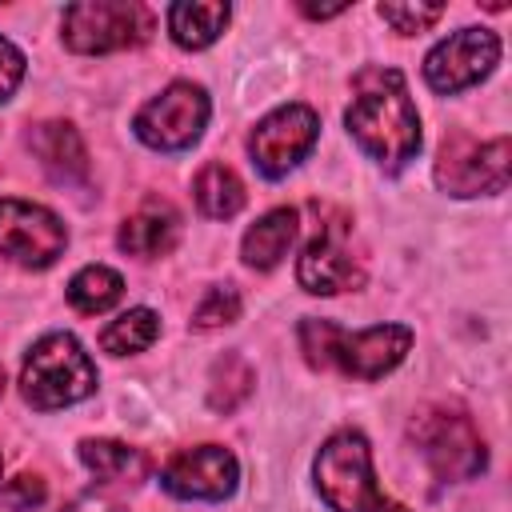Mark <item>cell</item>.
Here are the masks:
<instances>
[{
    "label": "cell",
    "mask_w": 512,
    "mask_h": 512,
    "mask_svg": "<svg viewBox=\"0 0 512 512\" xmlns=\"http://www.w3.org/2000/svg\"><path fill=\"white\" fill-rule=\"evenodd\" d=\"M356 96L344 112L356 144L384 168L400 172L420 152V116L396 68H360L352 80Z\"/></svg>",
    "instance_id": "6da1fadb"
},
{
    "label": "cell",
    "mask_w": 512,
    "mask_h": 512,
    "mask_svg": "<svg viewBox=\"0 0 512 512\" xmlns=\"http://www.w3.org/2000/svg\"><path fill=\"white\" fill-rule=\"evenodd\" d=\"M300 348H304V360L312 368H336V372L356 376V380H380L384 372H392L408 356L412 332L404 324H376L364 332H348L332 320L304 316L300 320Z\"/></svg>",
    "instance_id": "7a4b0ae2"
},
{
    "label": "cell",
    "mask_w": 512,
    "mask_h": 512,
    "mask_svg": "<svg viewBox=\"0 0 512 512\" xmlns=\"http://www.w3.org/2000/svg\"><path fill=\"white\" fill-rule=\"evenodd\" d=\"M316 488L332 512H408L384 488L372 472V452L360 432H336L316 452Z\"/></svg>",
    "instance_id": "3957f363"
},
{
    "label": "cell",
    "mask_w": 512,
    "mask_h": 512,
    "mask_svg": "<svg viewBox=\"0 0 512 512\" xmlns=\"http://www.w3.org/2000/svg\"><path fill=\"white\" fill-rule=\"evenodd\" d=\"M20 392L32 408L52 412V408H68L80 404L84 396L96 392V364L88 360V352L80 348L76 336L68 332H48L32 344V352L24 356L20 368Z\"/></svg>",
    "instance_id": "277c9868"
},
{
    "label": "cell",
    "mask_w": 512,
    "mask_h": 512,
    "mask_svg": "<svg viewBox=\"0 0 512 512\" xmlns=\"http://www.w3.org/2000/svg\"><path fill=\"white\" fill-rule=\"evenodd\" d=\"M412 444L420 448L424 464L436 472V480H472L484 472L488 452L472 424V416L456 404H424L408 424Z\"/></svg>",
    "instance_id": "5b68a950"
},
{
    "label": "cell",
    "mask_w": 512,
    "mask_h": 512,
    "mask_svg": "<svg viewBox=\"0 0 512 512\" xmlns=\"http://www.w3.org/2000/svg\"><path fill=\"white\" fill-rule=\"evenodd\" d=\"M64 44L84 56L136 48L152 36V12L136 0H84L64 8Z\"/></svg>",
    "instance_id": "8992f818"
},
{
    "label": "cell",
    "mask_w": 512,
    "mask_h": 512,
    "mask_svg": "<svg viewBox=\"0 0 512 512\" xmlns=\"http://www.w3.org/2000/svg\"><path fill=\"white\" fill-rule=\"evenodd\" d=\"M512 172V144L508 136L476 140L468 132H448L436 160V184L452 196H484L504 192Z\"/></svg>",
    "instance_id": "52a82bcc"
},
{
    "label": "cell",
    "mask_w": 512,
    "mask_h": 512,
    "mask_svg": "<svg viewBox=\"0 0 512 512\" xmlns=\"http://www.w3.org/2000/svg\"><path fill=\"white\" fill-rule=\"evenodd\" d=\"M208 112H212L208 92L192 80H176L136 112L132 128L156 152H184L200 140V132L208 124Z\"/></svg>",
    "instance_id": "ba28073f"
},
{
    "label": "cell",
    "mask_w": 512,
    "mask_h": 512,
    "mask_svg": "<svg viewBox=\"0 0 512 512\" xmlns=\"http://www.w3.org/2000/svg\"><path fill=\"white\" fill-rule=\"evenodd\" d=\"M316 136H320V116L308 104H284L252 128L248 152H252V164L276 180V176H288L312 152Z\"/></svg>",
    "instance_id": "9c48e42d"
},
{
    "label": "cell",
    "mask_w": 512,
    "mask_h": 512,
    "mask_svg": "<svg viewBox=\"0 0 512 512\" xmlns=\"http://www.w3.org/2000/svg\"><path fill=\"white\" fill-rule=\"evenodd\" d=\"M500 60V40L488 28H460L424 56V80L440 96H456L484 80Z\"/></svg>",
    "instance_id": "30bf717a"
},
{
    "label": "cell",
    "mask_w": 512,
    "mask_h": 512,
    "mask_svg": "<svg viewBox=\"0 0 512 512\" xmlns=\"http://www.w3.org/2000/svg\"><path fill=\"white\" fill-rule=\"evenodd\" d=\"M68 232L60 216H52L40 204L4 196L0 200V256L24 264V268H48L64 252Z\"/></svg>",
    "instance_id": "8fae6325"
},
{
    "label": "cell",
    "mask_w": 512,
    "mask_h": 512,
    "mask_svg": "<svg viewBox=\"0 0 512 512\" xmlns=\"http://www.w3.org/2000/svg\"><path fill=\"white\" fill-rule=\"evenodd\" d=\"M240 464L224 444H196L168 456L160 468V488L176 500H224L236 492Z\"/></svg>",
    "instance_id": "7c38bea8"
},
{
    "label": "cell",
    "mask_w": 512,
    "mask_h": 512,
    "mask_svg": "<svg viewBox=\"0 0 512 512\" xmlns=\"http://www.w3.org/2000/svg\"><path fill=\"white\" fill-rule=\"evenodd\" d=\"M296 280H300L304 292H316V296H336L344 288L364 284V268L344 248V228L340 224H320V232L304 244V256L296 264Z\"/></svg>",
    "instance_id": "4fadbf2b"
},
{
    "label": "cell",
    "mask_w": 512,
    "mask_h": 512,
    "mask_svg": "<svg viewBox=\"0 0 512 512\" xmlns=\"http://www.w3.org/2000/svg\"><path fill=\"white\" fill-rule=\"evenodd\" d=\"M28 148H32V156L40 160V168L56 184L72 188V184L88 180V152H84V140H80V132L72 124H64V120L36 124L28 132Z\"/></svg>",
    "instance_id": "5bb4252c"
},
{
    "label": "cell",
    "mask_w": 512,
    "mask_h": 512,
    "mask_svg": "<svg viewBox=\"0 0 512 512\" xmlns=\"http://www.w3.org/2000/svg\"><path fill=\"white\" fill-rule=\"evenodd\" d=\"M176 236H180V216L164 204V200H148L140 212H132L124 224H120V248L124 252H132V256H164V252H172V244H176Z\"/></svg>",
    "instance_id": "9a60e30c"
},
{
    "label": "cell",
    "mask_w": 512,
    "mask_h": 512,
    "mask_svg": "<svg viewBox=\"0 0 512 512\" xmlns=\"http://www.w3.org/2000/svg\"><path fill=\"white\" fill-rule=\"evenodd\" d=\"M296 228H300L296 208H272V212H264V216L244 232V244H240L244 264H248V268H260V272L276 268V264L288 256V248H292V240H296Z\"/></svg>",
    "instance_id": "2e32d148"
},
{
    "label": "cell",
    "mask_w": 512,
    "mask_h": 512,
    "mask_svg": "<svg viewBox=\"0 0 512 512\" xmlns=\"http://www.w3.org/2000/svg\"><path fill=\"white\" fill-rule=\"evenodd\" d=\"M228 4H200V0H180L168 8V32L180 48H208L224 24H228Z\"/></svg>",
    "instance_id": "e0dca14e"
},
{
    "label": "cell",
    "mask_w": 512,
    "mask_h": 512,
    "mask_svg": "<svg viewBox=\"0 0 512 512\" xmlns=\"http://www.w3.org/2000/svg\"><path fill=\"white\" fill-rule=\"evenodd\" d=\"M80 460L100 480L136 484V480L148 476V456L132 444H120V440H80Z\"/></svg>",
    "instance_id": "ac0fdd59"
},
{
    "label": "cell",
    "mask_w": 512,
    "mask_h": 512,
    "mask_svg": "<svg viewBox=\"0 0 512 512\" xmlns=\"http://www.w3.org/2000/svg\"><path fill=\"white\" fill-rule=\"evenodd\" d=\"M192 192H196L200 212L212 216V220H228V216H236L244 208V184L228 164H204L196 172Z\"/></svg>",
    "instance_id": "d6986e66"
},
{
    "label": "cell",
    "mask_w": 512,
    "mask_h": 512,
    "mask_svg": "<svg viewBox=\"0 0 512 512\" xmlns=\"http://www.w3.org/2000/svg\"><path fill=\"white\" fill-rule=\"evenodd\" d=\"M252 388H256L252 364L240 352H224L208 376V408L212 412H236L252 396Z\"/></svg>",
    "instance_id": "ffe728a7"
},
{
    "label": "cell",
    "mask_w": 512,
    "mask_h": 512,
    "mask_svg": "<svg viewBox=\"0 0 512 512\" xmlns=\"http://www.w3.org/2000/svg\"><path fill=\"white\" fill-rule=\"evenodd\" d=\"M120 296H124V280L108 264H88L68 280V304L84 316H96V312L112 308Z\"/></svg>",
    "instance_id": "44dd1931"
},
{
    "label": "cell",
    "mask_w": 512,
    "mask_h": 512,
    "mask_svg": "<svg viewBox=\"0 0 512 512\" xmlns=\"http://www.w3.org/2000/svg\"><path fill=\"white\" fill-rule=\"evenodd\" d=\"M160 336V320L152 308H128L124 316H116L104 332H100V348L112 356H128V352H144L152 340Z\"/></svg>",
    "instance_id": "7402d4cb"
},
{
    "label": "cell",
    "mask_w": 512,
    "mask_h": 512,
    "mask_svg": "<svg viewBox=\"0 0 512 512\" xmlns=\"http://www.w3.org/2000/svg\"><path fill=\"white\" fill-rule=\"evenodd\" d=\"M236 316H240V292L232 284H220V288H208V296L196 304L192 324L196 328H220V324H232Z\"/></svg>",
    "instance_id": "603a6c76"
},
{
    "label": "cell",
    "mask_w": 512,
    "mask_h": 512,
    "mask_svg": "<svg viewBox=\"0 0 512 512\" xmlns=\"http://www.w3.org/2000/svg\"><path fill=\"white\" fill-rule=\"evenodd\" d=\"M444 16V4H380V20H388L396 32L412 36L424 32L428 24H436Z\"/></svg>",
    "instance_id": "cb8c5ba5"
},
{
    "label": "cell",
    "mask_w": 512,
    "mask_h": 512,
    "mask_svg": "<svg viewBox=\"0 0 512 512\" xmlns=\"http://www.w3.org/2000/svg\"><path fill=\"white\" fill-rule=\"evenodd\" d=\"M44 500V480L40 476H16L8 488H0V508H12V512H28Z\"/></svg>",
    "instance_id": "d4e9b609"
},
{
    "label": "cell",
    "mask_w": 512,
    "mask_h": 512,
    "mask_svg": "<svg viewBox=\"0 0 512 512\" xmlns=\"http://www.w3.org/2000/svg\"><path fill=\"white\" fill-rule=\"evenodd\" d=\"M20 80H24V52L0 36V104L20 88Z\"/></svg>",
    "instance_id": "484cf974"
},
{
    "label": "cell",
    "mask_w": 512,
    "mask_h": 512,
    "mask_svg": "<svg viewBox=\"0 0 512 512\" xmlns=\"http://www.w3.org/2000/svg\"><path fill=\"white\" fill-rule=\"evenodd\" d=\"M60 512H120V504H112V500H104V496H96V492H84V496H76L68 508H60Z\"/></svg>",
    "instance_id": "4316f807"
},
{
    "label": "cell",
    "mask_w": 512,
    "mask_h": 512,
    "mask_svg": "<svg viewBox=\"0 0 512 512\" xmlns=\"http://www.w3.org/2000/svg\"><path fill=\"white\" fill-rule=\"evenodd\" d=\"M348 4H332V8H316V4H300V12L304 16H312V20H328V16H340Z\"/></svg>",
    "instance_id": "83f0119b"
},
{
    "label": "cell",
    "mask_w": 512,
    "mask_h": 512,
    "mask_svg": "<svg viewBox=\"0 0 512 512\" xmlns=\"http://www.w3.org/2000/svg\"><path fill=\"white\" fill-rule=\"evenodd\" d=\"M0 396H4V368H0Z\"/></svg>",
    "instance_id": "f1b7e54d"
},
{
    "label": "cell",
    "mask_w": 512,
    "mask_h": 512,
    "mask_svg": "<svg viewBox=\"0 0 512 512\" xmlns=\"http://www.w3.org/2000/svg\"><path fill=\"white\" fill-rule=\"evenodd\" d=\"M0 476H4V456H0Z\"/></svg>",
    "instance_id": "f546056e"
}]
</instances>
